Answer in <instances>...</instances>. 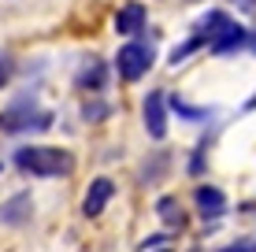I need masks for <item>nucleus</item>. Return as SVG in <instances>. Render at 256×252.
I'll list each match as a JSON object with an SVG mask.
<instances>
[{"mask_svg":"<svg viewBox=\"0 0 256 252\" xmlns=\"http://www.w3.org/2000/svg\"><path fill=\"white\" fill-rule=\"evenodd\" d=\"M12 163L34 178H64L74 171V156L56 145H22V149H15Z\"/></svg>","mask_w":256,"mask_h":252,"instance_id":"f257e3e1","label":"nucleus"},{"mask_svg":"<svg viewBox=\"0 0 256 252\" xmlns=\"http://www.w3.org/2000/svg\"><path fill=\"white\" fill-rule=\"evenodd\" d=\"M48 126H52V115L38 104L15 100L0 111V134H30V130H48Z\"/></svg>","mask_w":256,"mask_h":252,"instance_id":"f03ea898","label":"nucleus"},{"mask_svg":"<svg viewBox=\"0 0 256 252\" xmlns=\"http://www.w3.org/2000/svg\"><path fill=\"white\" fill-rule=\"evenodd\" d=\"M148 67H152V48H148L145 41H126V45L116 52V71H119L122 82H138V78H145Z\"/></svg>","mask_w":256,"mask_h":252,"instance_id":"7ed1b4c3","label":"nucleus"},{"mask_svg":"<svg viewBox=\"0 0 256 252\" xmlns=\"http://www.w3.org/2000/svg\"><path fill=\"white\" fill-rule=\"evenodd\" d=\"M141 115H145V130L152 141H164L167 137V97L160 89H152L141 104Z\"/></svg>","mask_w":256,"mask_h":252,"instance_id":"20e7f679","label":"nucleus"},{"mask_svg":"<svg viewBox=\"0 0 256 252\" xmlns=\"http://www.w3.org/2000/svg\"><path fill=\"white\" fill-rule=\"evenodd\" d=\"M245 45H249V30H245L242 22L230 19L216 37L208 41V52H212V56H234V52H242Z\"/></svg>","mask_w":256,"mask_h":252,"instance_id":"39448f33","label":"nucleus"},{"mask_svg":"<svg viewBox=\"0 0 256 252\" xmlns=\"http://www.w3.org/2000/svg\"><path fill=\"white\" fill-rule=\"evenodd\" d=\"M112 193H116L112 178H93L90 186H86V197H82V215H86V219H96V215L108 208Z\"/></svg>","mask_w":256,"mask_h":252,"instance_id":"423d86ee","label":"nucleus"},{"mask_svg":"<svg viewBox=\"0 0 256 252\" xmlns=\"http://www.w3.org/2000/svg\"><path fill=\"white\" fill-rule=\"evenodd\" d=\"M193 204H197V212L204 219H219L226 212V193L219 186H197L193 189Z\"/></svg>","mask_w":256,"mask_h":252,"instance_id":"0eeeda50","label":"nucleus"},{"mask_svg":"<svg viewBox=\"0 0 256 252\" xmlns=\"http://www.w3.org/2000/svg\"><path fill=\"white\" fill-rule=\"evenodd\" d=\"M30 212H34L30 193H15L12 201L0 204V223H4V227H22V223L30 219Z\"/></svg>","mask_w":256,"mask_h":252,"instance_id":"6e6552de","label":"nucleus"},{"mask_svg":"<svg viewBox=\"0 0 256 252\" xmlns=\"http://www.w3.org/2000/svg\"><path fill=\"white\" fill-rule=\"evenodd\" d=\"M145 30V7L138 4H122L116 11V33H122V37H134V33Z\"/></svg>","mask_w":256,"mask_h":252,"instance_id":"1a4fd4ad","label":"nucleus"},{"mask_svg":"<svg viewBox=\"0 0 256 252\" xmlns=\"http://www.w3.org/2000/svg\"><path fill=\"white\" fill-rule=\"evenodd\" d=\"M104 85H108V67H104L100 59H90V63H82V71H78V89L100 93Z\"/></svg>","mask_w":256,"mask_h":252,"instance_id":"9d476101","label":"nucleus"},{"mask_svg":"<svg viewBox=\"0 0 256 252\" xmlns=\"http://www.w3.org/2000/svg\"><path fill=\"white\" fill-rule=\"evenodd\" d=\"M156 215L164 219L167 230H182L186 227V212H182V204L174 201V197H160V201H156Z\"/></svg>","mask_w":256,"mask_h":252,"instance_id":"9b49d317","label":"nucleus"},{"mask_svg":"<svg viewBox=\"0 0 256 252\" xmlns=\"http://www.w3.org/2000/svg\"><path fill=\"white\" fill-rule=\"evenodd\" d=\"M226 22H230V15H226V11H219V7H212V11L204 15V19L197 22V33H200L204 41H212V37H216V33L223 30Z\"/></svg>","mask_w":256,"mask_h":252,"instance_id":"f8f14e48","label":"nucleus"},{"mask_svg":"<svg viewBox=\"0 0 256 252\" xmlns=\"http://www.w3.org/2000/svg\"><path fill=\"white\" fill-rule=\"evenodd\" d=\"M204 45H208V41L200 37V33H193V37H186V41H182V45H174V48H171V56H167V63H174V67H178L182 59H190L193 52H197V48H204Z\"/></svg>","mask_w":256,"mask_h":252,"instance_id":"ddd939ff","label":"nucleus"},{"mask_svg":"<svg viewBox=\"0 0 256 252\" xmlns=\"http://www.w3.org/2000/svg\"><path fill=\"white\" fill-rule=\"evenodd\" d=\"M12 74H15V56L12 52H0V89L12 82Z\"/></svg>","mask_w":256,"mask_h":252,"instance_id":"4468645a","label":"nucleus"},{"mask_svg":"<svg viewBox=\"0 0 256 252\" xmlns=\"http://www.w3.org/2000/svg\"><path fill=\"white\" fill-rule=\"evenodd\" d=\"M82 115H86V119H100V115H104V104H86Z\"/></svg>","mask_w":256,"mask_h":252,"instance_id":"2eb2a0df","label":"nucleus"},{"mask_svg":"<svg viewBox=\"0 0 256 252\" xmlns=\"http://www.w3.org/2000/svg\"><path fill=\"white\" fill-rule=\"evenodd\" d=\"M219 252H256V245H226V249H219Z\"/></svg>","mask_w":256,"mask_h":252,"instance_id":"dca6fc26","label":"nucleus"},{"mask_svg":"<svg viewBox=\"0 0 256 252\" xmlns=\"http://www.w3.org/2000/svg\"><path fill=\"white\" fill-rule=\"evenodd\" d=\"M245 48H249L252 56H256V30H249V45H245Z\"/></svg>","mask_w":256,"mask_h":252,"instance_id":"f3484780","label":"nucleus"},{"mask_svg":"<svg viewBox=\"0 0 256 252\" xmlns=\"http://www.w3.org/2000/svg\"><path fill=\"white\" fill-rule=\"evenodd\" d=\"M245 111H256V97H252L249 104H245Z\"/></svg>","mask_w":256,"mask_h":252,"instance_id":"a211bd4d","label":"nucleus"},{"mask_svg":"<svg viewBox=\"0 0 256 252\" xmlns=\"http://www.w3.org/2000/svg\"><path fill=\"white\" fill-rule=\"evenodd\" d=\"M156 252H167V249H156Z\"/></svg>","mask_w":256,"mask_h":252,"instance_id":"6ab92c4d","label":"nucleus"},{"mask_svg":"<svg viewBox=\"0 0 256 252\" xmlns=\"http://www.w3.org/2000/svg\"><path fill=\"white\" fill-rule=\"evenodd\" d=\"M0 171H4V163H0Z\"/></svg>","mask_w":256,"mask_h":252,"instance_id":"aec40b11","label":"nucleus"}]
</instances>
